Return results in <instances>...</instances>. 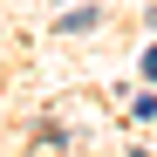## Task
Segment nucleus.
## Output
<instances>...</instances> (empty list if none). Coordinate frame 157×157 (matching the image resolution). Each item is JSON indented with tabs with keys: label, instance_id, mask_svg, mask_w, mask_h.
I'll return each mask as SVG.
<instances>
[{
	"label": "nucleus",
	"instance_id": "f257e3e1",
	"mask_svg": "<svg viewBox=\"0 0 157 157\" xmlns=\"http://www.w3.org/2000/svg\"><path fill=\"white\" fill-rule=\"evenodd\" d=\"M55 28H62V34H82V28H96V7H75V14H62Z\"/></svg>",
	"mask_w": 157,
	"mask_h": 157
},
{
	"label": "nucleus",
	"instance_id": "f03ea898",
	"mask_svg": "<svg viewBox=\"0 0 157 157\" xmlns=\"http://www.w3.org/2000/svg\"><path fill=\"white\" fill-rule=\"evenodd\" d=\"M144 75H150V82H157V48H150V55H144Z\"/></svg>",
	"mask_w": 157,
	"mask_h": 157
}]
</instances>
